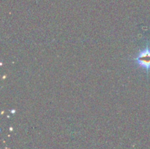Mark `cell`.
<instances>
[{
  "instance_id": "1",
  "label": "cell",
  "mask_w": 150,
  "mask_h": 149,
  "mask_svg": "<svg viewBox=\"0 0 150 149\" xmlns=\"http://www.w3.org/2000/svg\"><path fill=\"white\" fill-rule=\"evenodd\" d=\"M133 61L136 62L139 67L144 69L146 73L150 70V48L146 45L143 50L140 51L136 57L133 58Z\"/></svg>"
}]
</instances>
